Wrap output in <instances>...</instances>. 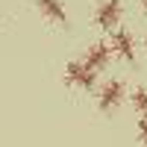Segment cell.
<instances>
[{"mask_svg":"<svg viewBox=\"0 0 147 147\" xmlns=\"http://www.w3.org/2000/svg\"><path fill=\"white\" fill-rule=\"evenodd\" d=\"M62 80L71 88H82V91H94L97 88V71H91L82 59H71L62 71Z\"/></svg>","mask_w":147,"mask_h":147,"instance_id":"1","label":"cell"},{"mask_svg":"<svg viewBox=\"0 0 147 147\" xmlns=\"http://www.w3.org/2000/svg\"><path fill=\"white\" fill-rule=\"evenodd\" d=\"M124 100H127V85H124V80H118V77L106 80L100 88H97V109L106 112V115L118 112Z\"/></svg>","mask_w":147,"mask_h":147,"instance_id":"2","label":"cell"},{"mask_svg":"<svg viewBox=\"0 0 147 147\" xmlns=\"http://www.w3.org/2000/svg\"><path fill=\"white\" fill-rule=\"evenodd\" d=\"M124 21V0H100L94 9V27L100 30H118V24Z\"/></svg>","mask_w":147,"mask_h":147,"instance_id":"3","label":"cell"},{"mask_svg":"<svg viewBox=\"0 0 147 147\" xmlns=\"http://www.w3.org/2000/svg\"><path fill=\"white\" fill-rule=\"evenodd\" d=\"M109 47H112V56L124 59V62H132V59H136V53H138L136 35H132L129 30H115L112 38H109Z\"/></svg>","mask_w":147,"mask_h":147,"instance_id":"4","label":"cell"},{"mask_svg":"<svg viewBox=\"0 0 147 147\" xmlns=\"http://www.w3.org/2000/svg\"><path fill=\"white\" fill-rule=\"evenodd\" d=\"M82 62L88 65L91 71H106L109 62H112V47H109V41H91L88 47H85V56H82Z\"/></svg>","mask_w":147,"mask_h":147,"instance_id":"5","label":"cell"},{"mask_svg":"<svg viewBox=\"0 0 147 147\" xmlns=\"http://www.w3.org/2000/svg\"><path fill=\"white\" fill-rule=\"evenodd\" d=\"M35 6H38L41 18H47L50 24H68V6L65 0H35Z\"/></svg>","mask_w":147,"mask_h":147,"instance_id":"6","label":"cell"},{"mask_svg":"<svg viewBox=\"0 0 147 147\" xmlns=\"http://www.w3.org/2000/svg\"><path fill=\"white\" fill-rule=\"evenodd\" d=\"M132 109H136L141 118H147V88L144 85H138V88L132 91Z\"/></svg>","mask_w":147,"mask_h":147,"instance_id":"7","label":"cell"},{"mask_svg":"<svg viewBox=\"0 0 147 147\" xmlns=\"http://www.w3.org/2000/svg\"><path fill=\"white\" fill-rule=\"evenodd\" d=\"M141 9H144V12H147V0H141Z\"/></svg>","mask_w":147,"mask_h":147,"instance_id":"8","label":"cell"}]
</instances>
